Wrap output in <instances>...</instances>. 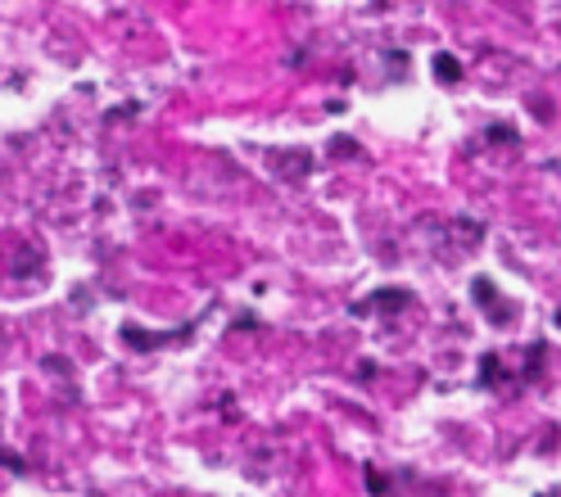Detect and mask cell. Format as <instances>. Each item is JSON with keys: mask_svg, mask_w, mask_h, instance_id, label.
<instances>
[{"mask_svg": "<svg viewBox=\"0 0 561 497\" xmlns=\"http://www.w3.org/2000/svg\"><path fill=\"white\" fill-rule=\"evenodd\" d=\"M435 78L453 86V82H458V78H462V63H458V59H453V55H435Z\"/></svg>", "mask_w": 561, "mask_h": 497, "instance_id": "6da1fadb", "label": "cell"}, {"mask_svg": "<svg viewBox=\"0 0 561 497\" xmlns=\"http://www.w3.org/2000/svg\"><path fill=\"white\" fill-rule=\"evenodd\" d=\"M499 380V358H484V384Z\"/></svg>", "mask_w": 561, "mask_h": 497, "instance_id": "3957f363", "label": "cell"}, {"mask_svg": "<svg viewBox=\"0 0 561 497\" xmlns=\"http://www.w3.org/2000/svg\"><path fill=\"white\" fill-rule=\"evenodd\" d=\"M403 303H408L403 290H380V294H371V303H363L358 312H367V308H403Z\"/></svg>", "mask_w": 561, "mask_h": 497, "instance_id": "7a4b0ae2", "label": "cell"}, {"mask_svg": "<svg viewBox=\"0 0 561 497\" xmlns=\"http://www.w3.org/2000/svg\"><path fill=\"white\" fill-rule=\"evenodd\" d=\"M552 497H561V488H552Z\"/></svg>", "mask_w": 561, "mask_h": 497, "instance_id": "277c9868", "label": "cell"}]
</instances>
